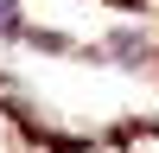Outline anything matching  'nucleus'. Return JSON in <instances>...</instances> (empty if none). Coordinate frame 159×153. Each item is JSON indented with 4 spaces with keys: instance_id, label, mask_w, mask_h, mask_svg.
<instances>
[{
    "instance_id": "1",
    "label": "nucleus",
    "mask_w": 159,
    "mask_h": 153,
    "mask_svg": "<svg viewBox=\"0 0 159 153\" xmlns=\"http://www.w3.org/2000/svg\"><path fill=\"white\" fill-rule=\"evenodd\" d=\"M0 32H13V0H0Z\"/></svg>"
}]
</instances>
